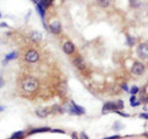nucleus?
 <instances>
[{
	"mask_svg": "<svg viewBox=\"0 0 148 139\" xmlns=\"http://www.w3.org/2000/svg\"><path fill=\"white\" fill-rule=\"evenodd\" d=\"M72 138H73V139H78V138H79V137H78V133L73 132V133H72Z\"/></svg>",
	"mask_w": 148,
	"mask_h": 139,
	"instance_id": "30",
	"label": "nucleus"
},
{
	"mask_svg": "<svg viewBox=\"0 0 148 139\" xmlns=\"http://www.w3.org/2000/svg\"><path fill=\"white\" fill-rule=\"evenodd\" d=\"M48 31L52 35H59L62 32V24L58 20H53L49 22L48 25Z\"/></svg>",
	"mask_w": 148,
	"mask_h": 139,
	"instance_id": "7",
	"label": "nucleus"
},
{
	"mask_svg": "<svg viewBox=\"0 0 148 139\" xmlns=\"http://www.w3.org/2000/svg\"><path fill=\"white\" fill-rule=\"evenodd\" d=\"M122 127H123V126H122V123H121V122H119V121H117V122H115V123H114V126H112V128L115 129V131H120V129H121Z\"/></svg>",
	"mask_w": 148,
	"mask_h": 139,
	"instance_id": "20",
	"label": "nucleus"
},
{
	"mask_svg": "<svg viewBox=\"0 0 148 139\" xmlns=\"http://www.w3.org/2000/svg\"><path fill=\"white\" fill-rule=\"evenodd\" d=\"M106 139H121L122 137L120 134H114V136H110V137H105Z\"/></svg>",
	"mask_w": 148,
	"mask_h": 139,
	"instance_id": "23",
	"label": "nucleus"
},
{
	"mask_svg": "<svg viewBox=\"0 0 148 139\" xmlns=\"http://www.w3.org/2000/svg\"><path fill=\"white\" fill-rule=\"evenodd\" d=\"M38 87H40V81L37 78L27 76L21 81V89L25 92H29V94H32V92L37 91Z\"/></svg>",
	"mask_w": 148,
	"mask_h": 139,
	"instance_id": "1",
	"label": "nucleus"
},
{
	"mask_svg": "<svg viewBox=\"0 0 148 139\" xmlns=\"http://www.w3.org/2000/svg\"><path fill=\"white\" fill-rule=\"evenodd\" d=\"M31 40L35 41V42H40L41 40H42V35H41V32L38 31H34L31 33Z\"/></svg>",
	"mask_w": 148,
	"mask_h": 139,
	"instance_id": "14",
	"label": "nucleus"
},
{
	"mask_svg": "<svg viewBox=\"0 0 148 139\" xmlns=\"http://www.w3.org/2000/svg\"><path fill=\"white\" fill-rule=\"evenodd\" d=\"M115 113H117V114H120V116H122V117H125V118H128V117H130V113L122 112L121 110H117V111H115Z\"/></svg>",
	"mask_w": 148,
	"mask_h": 139,
	"instance_id": "21",
	"label": "nucleus"
},
{
	"mask_svg": "<svg viewBox=\"0 0 148 139\" xmlns=\"http://www.w3.org/2000/svg\"><path fill=\"white\" fill-rule=\"evenodd\" d=\"M72 63L74 64V67H75L78 70H84L85 69V64H84V59H83L82 55H75L73 59H72Z\"/></svg>",
	"mask_w": 148,
	"mask_h": 139,
	"instance_id": "8",
	"label": "nucleus"
},
{
	"mask_svg": "<svg viewBox=\"0 0 148 139\" xmlns=\"http://www.w3.org/2000/svg\"><path fill=\"white\" fill-rule=\"evenodd\" d=\"M122 89H123V91H126V92H130V89H128L127 84H123V85H122Z\"/></svg>",
	"mask_w": 148,
	"mask_h": 139,
	"instance_id": "28",
	"label": "nucleus"
},
{
	"mask_svg": "<svg viewBox=\"0 0 148 139\" xmlns=\"http://www.w3.org/2000/svg\"><path fill=\"white\" fill-rule=\"evenodd\" d=\"M116 104H117V106H119L120 110H123V108H125V102H123V100H117Z\"/></svg>",
	"mask_w": 148,
	"mask_h": 139,
	"instance_id": "22",
	"label": "nucleus"
},
{
	"mask_svg": "<svg viewBox=\"0 0 148 139\" xmlns=\"http://www.w3.org/2000/svg\"><path fill=\"white\" fill-rule=\"evenodd\" d=\"M138 92H140V87L136 86V85H133L131 89H130V94H131V95H137Z\"/></svg>",
	"mask_w": 148,
	"mask_h": 139,
	"instance_id": "19",
	"label": "nucleus"
},
{
	"mask_svg": "<svg viewBox=\"0 0 148 139\" xmlns=\"http://www.w3.org/2000/svg\"><path fill=\"white\" fill-rule=\"evenodd\" d=\"M62 49L67 55H72L75 52V46H74V43L71 42V41H67V42H64V44L62 46Z\"/></svg>",
	"mask_w": 148,
	"mask_h": 139,
	"instance_id": "9",
	"label": "nucleus"
},
{
	"mask_svg": "<svg viewBox=\"0 0 148 139\" xmlns=\"http://www.w3.org/2000/svg\"><path fill=\"white\" fill-rule=\"evenodd\" d=\"M136 100H137V96L136 95H131V97H130V104H133Z\"/></svg>",
	"mask_w": 148,
	"mask_h": 139,
	"instance_id": "26",
	"label": "nucleus"
},
{
	"mask_svg": "<svg viewBox=\"0 0 148 139\" xmlns=\"http://www.w3.org/2000/svg\"><path fill=\"white\" fill-rule=\"evenodd\" d=\"M25 136H26V133L24 131H18V132H14L10 138L11 139H22V138H25Z\"/></svg>",
	"mask_w": 148,
	"mask_h": 139,
	"instance_id": "15",
	"label": "nucleus"
},
{
	"mask_svg": "<svg viewBox=\"0 0 148 139\" xmlns=\"http://www.w3.org/2000/svg\"><path fill=\"white\" fill-rule=\"evenodd\" d=\"M68 112L71 114H75V116H82L85 113V108L83 107V106L78 105L77 102H74V101H71V104H69V107H68Z\"/></svg>",
	"mask_w": 148,
	"mask_h": 139,
	"instance_id": "2",
	"label": "nucleus"
},
{
	"mask_svg": "<svg viewBox=\"0 0 148 139\" xmlns=\"http://www.w3.org/2000/svg\"><path fill=\"white\" fill-rule=\"evenodd\" d=\"M141 105H142V102H141L140 100H136V101H135V102H133V104H131V106H132V107H137V106H141Z\"/></svg>",
	"mask_w": 148,
	"mask_h": 139,
	"instance_id": "24",
	"label": "nucleus"
},
{
	"mask_svg": "<svg viewBox=\"0 0 148 139\" xmlns=\"http://www.w3.org/2000/svg\"><path fill=\"white\" fill-rule=\"evenodd\" d=\"M126 43H127L128 47H133V46L136 44V40H135V37H132V36L127 35V36H126Z\"/></svg>",
	"mask_w": 148,
	"mask_h": 139,
	"instance_id": "16",
	"label": "nucleus"
},
{
	"mask_svg": "<svg viewBox=\"0 0 148 139\" xmlns=\"http://www.w3.org/2000/svg\"><path fill=\"white\" fill-rule=\"evenodd\" d=\"M136 53L138 55V58L141 59H148V43L142 42L137 46Z\"/></svg>",
	"mask_w": 148,
	"mask_h": 139,
	"instance_id": "4",
	"label": "nucleus"
},
{
	"mask_svg": "<svg viewBox=\"0 0 148 139\" xmlns=\"http://www.w3.org/2000/svg\"><path fill=\"white\" fill-rule=\"evenodd\" d=\"M25 61L27 62V63H37L40 61V58H41V55H40V53L37 52L36 49H29L27 52L25 53Z\"/></svg>",
	"mask_w": 148,
	"mask_h": 139,
	"instance_id": "3",
	"label": "nucleus"
},
{
	"mask_svg": "<svg viewBox=\"0 0 148 139\" xmlns=\"http://www.w3.org/2000/svg\"><path fill=\"white\" fill-rule=\"evenodd\" d=\"M0 27H9V25L6 22H1V24H0Z\"/></svg>",
	"mask_w": 148,
	"mask_h": 139,
	"instance_id": "31",
	"label": "nucleus"
},
{
	"mask_svg": "<svg viewBox=\"0 0 148 139\" xmlns=\"http://www.w3.org/2000/svg\"><path fill=\"white\" fill-rule=\"evenodd\" d=\"M0 18H1V11H0Z\"/></svg>",
	"mask_w": 148,
	"mask_h": 139,
	"instance_id": "34",
	"label": "nucleus"
},
{
	"mask_svg": "<svg viewBox=\"0 0 148 139\" xmlns=\"http://www.w3.org/2000/svg\"><path fill=\"white\" fill-rule=\"evenodd\" d=\"M31 1L34 3V4H37V3H38V0H31Z\"/></svg>",
	"mask_w": 148,
	"mask_h": 139,
	"instance_id": "33",
	"label": "nucleus"
},
{
	"mask_svg": "<svg viewBox=\"0 0 148 139\" xmlns=\"http://www.w3.org/2000/svg\"><path fill=\"white\" fill-rule=\"evenodd\" d=\"M79 138H83V139H89V137H88V134L86 133H84V132H82L80 133V137Z\"/></svg>",
	"mask_w": 148,
	"mask_h": 139,
	"instance_id": "27",
	"label": "nucleus"
},
{
	"mask_svg": "<svg viewBox=\"0 0 148 139\" xmlns=\"http://www.w3.org/2000/svg\"><path fill=\"white\" fill-rule=\"evenodd\" d=\"M35 113L40 118H46V117H48V116L52 113V111H51L48 107H38L35 111Z\"/></svg>",
	"mask_w": 148,
	"mask_h": 139,
	"instance_id": "10",
	"label": "nucleus"
},
{
	"mask_svg": "<svg viewBox=\"0 0 148 139\" xmlns=\"http://www.w3.org/2000/svg\"><path fill=\"white\" fill-rule=\"evenodd\" d=\"M130 6L133 9H138L141 6V0H130Z\"/></svg>",
	"mask_w": 148,
	"mask_h": 139,
	"instance_id": "18",
	"label": "nucleus"
},
{
	"mask_svg": "<svg viewBox=\"0 0 148 139\" xmlns=\"http://www.w3.org/2000/svg\"><path fill=\"white\" fill-rule=\"evenodd\" d=\"M17 55H18V54H17L16 50H12L11 53L6 54V55H5V58L3 59V65H6L9 62H11V61H14V59H16V58H17Z\"/></svg>",
	"mask_w": 148,
	"mask_h": 139,
	"instance_id": "12",
	"label": "nucleus"
},
{
	"mask_svg": "<svg viewBox=\"0 0 148 139\" xmlns=\"http://www.w3.org/2000/svg\"><path fill=\"white\" fill-rule=\"evenodd\" d=\"M140 117L143 118V119H148V112H142V113H140Z\"/></svg>",
	"mask_w": 148,
	"mask_h": 139,
	"instance_id": "25",
	"label": "nucleus"
},
{
	"mask_svg": "<svg viewBox=\"0 0 148 139\" xmlns=\"http://www.w3.org/2000/svg\"><path fill=\"white\" fill-rule=\"evenodd\" d=\"M145 72H146V67H145V64L141 63V62H133L132 67H131V73L133 74V75H136V76H141Z\"/></svg>",
	"mask_w": 148,
	"mask_h": 139,
	"instance_id": "5",
	"label": "nucleus"
},
{
	"mask_svg": "<svg viewBox=\"0 0 148 139\" xmlns=\"http://www.w3.org/2000/svg\"><path fill=\"white\" fill-rule=\"evenodd\" d=\"M4 110H5V107H3V106H0V112H3Z\"/></svg>",
	"mask_w": 148,
	"mask_h": 139,
	"instance_id": "32",
	"label": "nucleus"
},
{
	"mask_svg": "<svg viewBox=\"0 0 148 139\" xmlns=\"http://www.w3.org/2000/svg\"><path fill=\"white\" fill-rule=\"evenodd\" d=\"M110 3H111V0H98V5L100 7H109L110 6Z\"/></svg>",
	"mask_w": 148,
	"mask_h": 139,
	"instance_id": "17",
	"label": "nucleus"
},
{
	"mask_svg": "<svg viewBox=\"0 0 148 139\" xmlns=\"http://www.w3.org/2000/svg\"><path fill=\"white\" fill-rule=\"evenodd\" d=\"M53 1L54 0H38V5L42 7V9H45V10H47V9L49 7V6H52V4H53Z\"/></svg>",
	"mask_w": 148,
	"mask_h": 139,
	"instance_id": "13",
	"label": "nucleus"
},
{
	"mask_svg": "<svg viewBox=\"0 0 148 139\" xmlns=\"http://www.w3.org/2000/svg\"><path fill=\"white\" fill-rule=\"evenodd\" d=\"M45 132H52V128H49V127L31 128V129H29V132L26 133V136H32V134H37V133H45Z\"/></svg>",
	"mask_w": 148,
	"mask_h": 139,
	"instance_id": "11",
	"label": "nucleus"
},
{
	"mask_svg": "<svg viewBox=\"0 0 148 139\" xmlns=\"http://www.w3.org/2000/svg\"><path fill=\"white\" fill-rule=\"evenodd\" d=\"M4 84H5V81H4V79L0 76V89H1V87L4 86Z\"/></svg>",
	"mask_w": 148,
	"mask_h": 139,
	"instance_id": "29",
	"label": "nucleus"
},
{
	"mask_svg": "<svg viewBox=\"0 0 148 139\" xmlns=\"http://www.w3.org/2000/svg\"><path fill=\"white\" fill-rule=\"evenodd\" d=\"M120 110L119 106L116 104V101H108V102H105L103 105V108H101V112H103L104 114L109 113V112H115V111Z\"/></svg>",
	"mask_w": 148,
	"mask_h": 139,
	"instance_id": "6",
	"label": "nucleus"
}]
</instances>
